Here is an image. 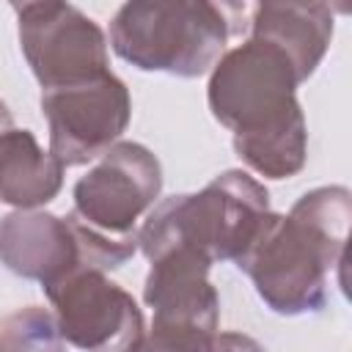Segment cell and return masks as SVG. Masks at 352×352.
Wrapping results in <instances>:
<instances>
[{"label":"cell","mask_w":352,"mask_h":352,"mask_svg":"<svg viewBox=\"0 0 352 352\" xmlns=\"http://www.w3.org/2000/svg\"><path fill=\"white\" fill-rule=\"evenodd\" d=\"M19 41L41 88H58L110 72L104 33L66 0L25 6L19 11Z\"/></svg>","instance_id":"52a82bcc"},{"label":"cell","mask_w":352,"mask_h":352,"mask_svg":"<svg viewBox=\"0 0 352 352\" xmlns=\"http://www.w3.org/2000/svg\"><path fill=\"white\" fill-rule=\"evenodd\" d=\"M60 333L82 349L143 346V316L135 300L94 267H74L44 286Z\"/></svg>","instance_id":"ba28073f"},{"label":"cell","mask_w":352,"mask_h":352,"mask_svg":"<svg viewBox=\"0 0 352 352\" xmlns=\"http://www.w3.org/2000/svg\"><path fill=\"white\" fill-rule=\"evenodd\" d=\"M330 8H333V14H346L349 11V0H324Z\"/></svg>","instance_id":"7c38bea8"},{"label":"cell","mask_w":352,"mask_h":352,"mask_svg":"<svg viewBox=\"0 0 352 352\" xmlns=\"http://www.w3.org/2000/svg\"><path fill=\"white\" fill-rule=\"evenodd\" d=\"M8 126H11V113H8V110H6V104L0 102V132H3V129H8Z\"/></svg>","instance_id":"4fadbf2b"},{"label":"cell","mask_w":352,"mask_h":352,"mask_svg":"<svg viewBox=\"0 0 352 352\" xmlns=\"http://www.w3.org/2000/svg\"><path fill=\"white\" fill-rule=\"evenodd\" d=\"M99 157L96 168L74 184V214L96 231L132 234V223L160 195V162L138 143L110 146Z\"/></svg>","instance_id":"9c48e42d"},{"label":"cell","mask_w":352,"mask_h":352,"mask_svg":"<svg viewBox=\"0 0 352 352\" xmlns=\"http://www.w3.org/2000/svg\"><path fill=\"white\" fill-rule=\"evenodd\" d=\"M41 110L50 124V151L63 168L96 160L126 129L132 102L126 85L104 72L80 82L44 88Z\"/></svg>","instance_id":"8992f818"},{"label":"cell","mask_w":352,"mask_h":352,"mask_svg":"<svg viewBox=\"0 0 352 352\" xmlns=\"http://www.w3.org/2000/svg\"><path fill=\"white\" fill-rule=\"evenodd\" d=\"M63 182V165L41 151L28 129L0 132V204L33 209L52 201Z\"/></svg>","instance_id":"8fae6325"},{"label":"cell","mask_w":352,"mask_h":352,"mask_svg":"<svg viewBox=\"0 0 352 352\" xmlns=\"http://www.w3.org/2000/svg\"><path fill=\"white\" fill-rule=\"evenodd\" d=\"M349 217V190L319 187L286 217L267 212L234 261L272 311L286 316L319 311L327 302L330 270L346 264Z\"/></svg>","instance_id":"7a4b0ae2"},{"label":"cell","mask_w":352,"mask_h":352,"mask_svg":"<svg viewBox=\"0 0 352 352\" xmlns=\"http://www.w3.org/2000/svg\"><path fill=\"white\" fill-rule=\"evenodd\" d=\"M270 212L267 190L242 170H226L195 195L165 198L143 223L138 242L146 258L187 245L209 261L236 258Z\"/></svg>","instance_id":"277c9868"},{"label":"cell","mask_w":352,"mask_h":352,"mask_svg":"<svg viewBox=\"0 0 352 352\" xmlns=\"http://www.w3.org/2000/svg\"><path fill=\"white\" fill-rule=\"evenodd\" d=\"M30 3H38V0H11V6L16 8V11H22L25 6H30Z\"/></svg>","instance_id":"5bb4252c"},{"label":"cell","mask_w":352,"mask_h":352,"mask_svg":"<svg viewBox=\"0 0 352 352\" xmlns=\"http://www.w3.org/2000/svg\"><path fill=\"white\" fill-rule=\"evenodd\" d=\"M228 36L234 28L214 0H126L110 22L118 58L176 77L209 72Z\"/></svg>","instance_id":"3957f363"},{"label":"cell","mask_w":352,"mask_h":352,"mask_svg":"<svg viewBox=\"0 0 352 352\" xmlns=\"http://www.w3.org/2000/svg\"><path fill=\"white\" fill-rule=\"evenodd\" d=\"M297 85L289 55L256 36L214 63L209 107L234 132L236 154L261 176L289 179L305 165L308 138L294 99Z\"/></svg>","instance_id":"6da1fadb"},{"label":"cell","mask_w":352,"mask_h":352,"mask_svg":"<svg viewBox=\"0 0 352 352\" xmlns=\"http://www.w3.org/2000/svg\"><path fill=\"white\" fill-rule=\"evenodd\" d=\"M0 258L22 278L44 286L63 278L80 264V239L69 217L19 212L0 223Z\"/></svg>","instance_id":"30bf717a"},{"label":"cell","mask_w":352,"mask_h":352,"mask_svg":"<svg viewBox=\"0 0 352 352\" xmlns=\"http://www.w3.org/2000/svg\"><path fill=\"white\" fill-rule=\"evenodd\" d=\"M212 261L187 248H168L151 258L146 278V302L154 308L148 346L206 349L217 330V292L206 280Z\"/></svg>","instance_id":"5b68a950"}]
</instances>
